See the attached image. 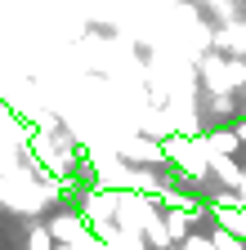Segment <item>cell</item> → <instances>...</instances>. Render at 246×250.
<instances>
[{"instance_id": "1", "label": "cell", "mask_w": 246, "mask_h": 250, "mask_svg": "<svg viewBox=\"0 0 246 250\" xmlns=\"http://www.w3.org/2000/svg\"><path fill=\"white\" fill-rule=\"evenodd\" d=\"M45 228H49L54 246H81L85 237H94V232H89V224H85V214H81V210H63V206L49 210Z\"/></svg>"}, {"instance_id": "2", "label": "cell", "mask_w": 246, "mask_h": 250, "mask_svg": "<svg viewBox=\"0 0 246 250\" xmlns=\"http://www.w3.org/2000/svg\"><path fill=\"white\" fill-rule=\"evenodd\" d=\"M215 54H228V58H246V22L242 18H228L215 27V41H210Z\"/></svg>"}, {"instance_id": "3", "label": "cell", "mask_w": 246, "mask_h": 250, "mask_svg": "<svg viewBox=\"0 0 246 250\" xmlns=\"http://www.w3.org/2000/svg\"><path fill=\"white\" fill-rule=\"evenodd\" d=\"M210 237H215V246H220V250H246V241H242V237H233V232H228V228H220V224L210 228Z\"/></svg>"}, {"instance_id": "4", "label": "cell", "mask_w": 246, "mask_h": 250, "mask_svg": "<svg viewBox=\"0 0 246 250\" xmlns=\"http://www.w3.org/2000/svg\"><path fill=\"white\" fill-rule=\"evenodd\" d=\"M54 250H81V246H54Z\"/></svg>"}, {"instance_id": "5", "label": "cell", "mask_w": 246, "mask_h": 250, "mask_svg": "<svg viewBox=\"0 0 246 250\" xmlns=\"http://www.w3.org/2000/svg\"><path fill=\"white\" fill-rule=\"evenodd\" d=\"M242 9H246V5H242Z\"/></svg>"}]
</instances>
